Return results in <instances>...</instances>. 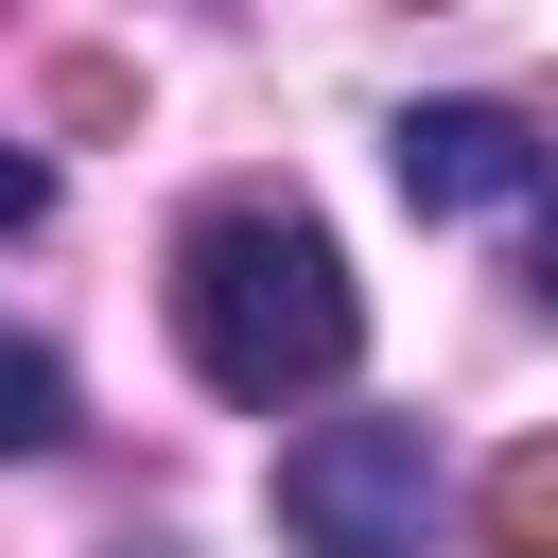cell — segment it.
<instances>
[{"instance_id":"1","label":"cell","mask_w":558,"mask_h":558,"mask_svg":"<svg viewBox=\"0 0 558 558\" xmlns=\"http://www.w3.org/2000/svg\"><path fill=\"white\" fill-rule=\"evenodd\" d=\"M174 349L209 366V401L279 418V401H331V384H349L366 296H349V262H331V227H314L296 192H227V209H192V244H174Z\"/></svg>"},{"instance_id":"2","label":"cell","mask_w":558,"mask_h":558,"mask_svg":"<svg viewBox=\"0 0 558 558\" xmlns=\"http://www.w3.org/2000/svg\"><path fill=\"white\" fill-rule=\"evenodd\" d=\"M279 541L296 558H436V436L418 418H314L279 453Z\"/></svg>"},{"instance_id":"3","label":"cell","mask_w":558,"mask_h":558,"mask_svg":"<svg viewBox=\"0 0 558 558\" xmlns=\"http://www.w3.org/2000/svg\"><path fill=\"white\" fill-rule=\"evenodd\" d=\"M384 174H401V209H506V192H541V140H523V105H401Z\"/></svg>"},{"instance_id":"4","label":"cell","mask_w":558,"mask_h":558,"mask_svg":"<svg viewBox=\"0 0 558 558\" xmlns=\"http://www.w3.org/2000/svg\"><path fill=\"white\" fill-rule=\"evenodd\" d=\"M52 436H70V366L35 331H0V453H52Z\"/></svg>"},{"instance_id":"5","label":"cell","mask_w":558,"mask_h":558,"mask_svg":"<svg viewBox=\"0 0 558 558\" xmlns=\"http://www.w3.org/2000/svg\"><path fill=\"white\" fill-rule=\"evenodd\" d=\"M488 541L506 558H558V453H506L488 471Z\"/></svg>"},{"instance_id":"6","label":"cell","mask_w":558,"mask_h":558,"mask_svg":"<svg viewBox=\"0 0 558 558\" xmlns=\"http://www.w3.org/2000/svg\"><path fill=\"white\" fill-rule=\"evenodd\" d=\"M35 209H52V157H35V140H0V227H35Z\"/></svg>"},{"instance_id":"7","label":"cell","mask_w":558,"mask_h":558,"mask_svg":"<svg viewBox=\"0 0 558 558\" xmlns=\"http://www.w3.org/2000/svg\"><path fill=\"white\" fill-rule=\"evenodd\" d=\"M523 296L558 314V192H541V227H523Z\"/></svg>"}]
</instances>
